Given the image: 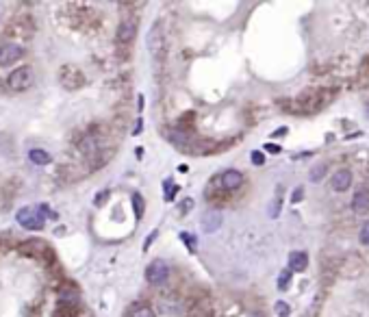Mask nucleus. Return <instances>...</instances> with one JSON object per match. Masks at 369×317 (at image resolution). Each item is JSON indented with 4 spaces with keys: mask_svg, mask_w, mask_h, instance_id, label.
<instances>
[{
    "mask_svg": "<svg viewBox=\"0 0 369 317\" xmlns=\"http://www.w3.org/2000/svg\"><path fill=\"white\" fill-rule=\"evenodd\" d=\"M29 158L35 163V165H48L50 163V155L46 150H41V148H33L29 152Z\"/></svg>",
    "mask_w": 369,
    "mask_h": 317,
    "instance_id": "nucleus-19",
    "label": "nucleus"
},
{
    "mask_svg": "<svg viewBox=\"0 0 369 317\" xmlns=\"http://www.w3.org/2000/svg\"><path fill=\"white\" fill-rule=\"evenodd\" d=\"M135 37H137V18H124L118 24V33H115L118 46H130Z\"/></svg>",
    "mask_w": 369,
    "mask_h": 317,
    "instance_id": "nucleus-7",
    "label": "nucleus"
},
{
    "mask_svg": "<svg viewBox=\"0 0 369 317\" xmlns=\"http://www.w3.org/2000/svg\"><path fill=\"white\" fill-rule=\"evenodd\" d=\"M191 207H193V200H191V198H185L183 204L178 207V213H180V215H187V211H189Z\"/></svg>",
    "mask_w": 369,
    "mask_h": 317,
    "instance_id": "nucleus-30",
    "label": "nucleus"
},
{
    "mask_svg": "<svg viewBox=\"0 0 369 317\" xmlns=\"http://www.w3.org/2000/svg\"><path fill=\"white\" fill-rule=\"evenodd\" d=\"M33 33H35V20L31 16H18L16 20H11L4 26V37H9V39L26 41L33 37Z\"/></svg>",
    "mask_w": 369,
    "mask_h": 317,
    "instance_id": "nucleus-2",
    "label": "nucleus"
},
{
    "mask_svg": "<svg viewBox=\"0 0 369 317\" xmlns=\"http://www.w3.org/2000/svg\"><path fill=\"white\" fill-rule=\"evenodd\" d=\"M167 276H170V267H167V263L161 259L152 261L146 267V281L150 282V285H163V282L167 281Z\"/></svg>",
    "mask_w": 369,
    "mask_h": 317,
    "instance_id": "nucleus-8",
    "label": "nucleus"
},
{
    "mask_svg": "<svg viewBox=\"0 0 369 317\" xmlns=\"http://www.w3.org/2000/svg\"><path fill=\"white\" fill-rule=\"evenodd\" d=\"M105 198H109V191H100V194L96 195V204H102L105 202Z\"/></svg>",
    "mask_w": 369,
    "mask_h": 317,
    "instance_id": "nucleus-33",
    "label": "nucleus"
},
{
    "mask_svg": "<svg viewBox=\"0 0 369 317\" xmlns=\"http://www.w3.org/2000/svg\"><path fill=\"white\" fill-rule=\"evenodd\" d=\"M263 148L267 152H272V155H278V152H280V146H276V143H265Z\"/></svg>",
    "mask_w": 369,
    "mask_h": 317,
    "instance_id": "nucleus-32",
    "label": "nucleus"
},
{
    "mask_svg": "<svg viewBox=\"0 0 369 317\" xmlns=\"http://www.w3.org/2000/svg\"><path fill=\"white\" fill-rule=\"evenodd\" d=\"M289 282H291V272H289V269H282V272H280V276H278V289H280V291H287Z\"/></svg>",
    "mask_w": 369,
    "mask_h": 317,
    "instance_id": "nucleus-23",
    "label": "nucleus"
},
{
    "mask_svg": "<svg viewBox=\"0 0 369 317\" xmlns=\"http://www.w3.org/2000/svg\"><path fill=\"white\" fill-rule=\"evenodd\" d=\"M352 211H354V215H358V217H363L369 213V187L367 185H361V187L354 191Z\"/></svg>",
    "mask_w": 369,
    "mask_h": 317,
    "instance_id": "nucleus-11",
    "label": "nucleus"
},
{
    "mask_svg": "<svg viewBox=\"0 0 369 317\" xmlns=\"http://www.w3.org/2000/svg\"><path fill=\"white\" fill-rule=\"evenodd\" d=\"M308 265V254L302 252V250H296V252L289 254V272H304Z\"/></svg>",
    "mask_w": 369,
    "mask_h": 317,
    "instance_id": "nucleus-14",
    "label": "nucleus"
},
{
    "mask_svg": "<svg viewBox=\"0 0 369 317\" xmlns=\"http://www.w3.org/2000/svg\"><path fill=\"white\" fill-rule=\"evenodd\" d=\"M280 209H282V187H278V195L274 198V207L269 209V215H272V217H278Z\"/></svg>",
    "mask_w": 369,
    "mask_h": 317,
    "instance_id": "nucleus-24",
    "label": "nucleus"
},
{
    "mask_svg": "<svg viewBox=\"0 0 369 317\" xmlns=\"http://www.w3.org/2000/svg\"><path fill=\"white\" fill-rule=\"evenodd\" d=\"M133 207H135V215L141 220V217H143V198L139 194L133 195Z\"/></svg>",
    "mask_w": 369,
    "mask_h": 317,
    "instance_id": "nucleus-26",
    "label": "nucleus"
},
{
    "mask_svg": "<svg viewBox=\"0 0 369 317\" xmlns=\"http://www.w3.org/2000/svg\"><path fill=\"white\" fill-rule=\"evenodd\" d=\"M59 83H61L63 89L76 91V89H81V87H85L87 78H85V74L81 72L78 65L65 63V65H61V70H59Z\"/></svg>",
    "mask_w": 369,
    "mask_h": 317,
    "instance_id": "nucleus-4",
    "label": "nucleus"
},
{
    "mask_svg": "<svg viewBox=\"0 0 369 317\" xmlns=\"http://www.w3.org/2000/svg\"><path fill=\"white\" fill-rule=\"evenodd\" d=\"M219 226H222V215H219L217 211L207 213V215H204V220H202V228H204V230H207V232L217 230Z\"/></svg>",
    "mask_w": 369,
    "mask_h": 317,
    "instance_id": "nucleus-17",
    "label": "nucleus"
},
{
    "mask_svg": "<svg viewBox=\"0 0 369 317\" xmlns=\"http://www.w3.org/2000/svg\"><path fill=\"white\" fill-rule=\"evenodd\" d=\"M326 172H328V165H326V163H317V165L308 172V180H311V183H321Z\"/></svg>",
    "mask_w": 369,
    "mask_h": 317,
    "instance_id": "nucleus-20",
    "label": "nucleus"
},
{
    "mask_svg": "<svg viewBox=\"0 0 369 317\" xmlns=\"http://www.w3.org/2000/svg\"><path fill=\"white\" fill-rule=\"evenodd\" d=\"M361 241H363L365 246H369V220L365 222V226L361 228Z\"/></svg>",
    "mask_w": 369,
    "mask_h": 317,
    "instance_id": "nucleus-31",
    "label": "nucleus"
},
{
    "mask_svg": "<svg viewBox=\"0 0 369 317\" xmlns=\"http://www.w3.org/2000/svg\"><path fill=\"white\" fill-rule=\"evenodd\" d=\"M176 128L183 130V133H193V128H195V111H185V113L178 118V122H176Z\"/></svg>",
    "mask_w": 369,
    "mask_h": 317,
    "instance_id": "nucleus-16",
    "label": "nucleus"
},
{
    "mask_svg": "<svg viewBox=\"0 0 369 317\" xmlns=\"http://www.w3.org/2000/svg\"><path fill=\"white\" fill-rule=\"evenodd\" d=\"M217 178H219V187L224 191H228V194L237 191L244 185V174H241L239 170H226L224 174H217Z\"/></svg>",
    "mask_w": 369,
    "mask_h": 317,
    "instance_id": "nucleus-9",
    "label": "nucleus"
},
{
    "mask_svg": "<svg viewBox=\"0 0 369 317\" xmlns=\"http://www.w3.org/2000/svg\"><path fill=\"white\" fill-rule=\"evenodd\" d=\"M187 317H215V304H213L211 298L204 296V298L195 300L193 304L189 306Z\"/></svg>",
    "mask_w": 369,
    "mask_h": 317,
    "instance_id": "nucleus-10",
    "label": "nucleus"
},
{
    "mask_svg": "<svg viewBox=\"0 0 369 317\" xmlns=\"http://www.w3.org/2000/svg\"><path fill=\"white\" fill-rule=\"evenodd\" d=\"M33 85H35V72H33L31 65H20L7 76V87L16 94L31 89Z\"/></svg>",
    "mask_w": 369,
    "mask_h": 317,
    "instance_id": "nucleus-3",
    "label": "nucleus"
},
{
    "mask_svg": "<svg viewBox=\"0 0 369 317\" xmlns=\"http://www.w3.org/2000/svg\"><path fill=\"white\" fill-rule=\"evenodd\" d=\"M289 313H291V309H289L287 302H276V315L278 317H289Z\"/></svg>",
    "mask_w": 369,
    "mask_h": 317,
    "instance_id": "nucleus-28",
    "label": "nucleus"
},
{
    "mask_svg": "<svg viewBox=\"0 0 369 317\" xmlns=\"http://www.w3.org/2000/svg\"><path fill=\"white\" fill-rule=\"evenodd\" d=\"M24 57L22 44H0V65H13Z\"/></svg>",
    "mask_w": 369,
    "mask_h": 317,
    "instance_id": "nucleus-12",
    "label": "nucleus"
},
{
    "mask_svg": "<svg viewBox=\"0 0 369 317\" xmlns=\"http://www.w3.org/2000/svg\"><path fill=\"white\" fill-rule=\"evenodd\" d=\"M358 85H365V83L369 81V57H365L361 63H358Z\"/></svg>",
    "mask_w": 369,
    "mask_h": 317,
    "instance_id": "nucleus-21",
    "label": "nucleus"
},
{
    "mask_svg": "<svg viewBox=\"0 0 369 317\" xmlns=\"http://www.w3.org/2000/svg\"><path fill=\"white\" fill-rule=\"evenodd\" d=\"M18 222L26 228V230H41L46 224V217L39 209H33V207H24L18 211Z\"/></svg>",
    "mask_w": 369,
    "mask_h": 317,
    "instance_id": "nucleus-6",
    "label": "nucleus"
},
{
    "mask_svg": "<svg viewBox=\"0 0 369 317\" xmlns=\"http://www.w3.org/2000/svg\"><path fill=\"white\" fill-rule=\"evenodd\" d=\"M141 126H143L141 118H137V122H135V130H133V135H139V133H141Z\"/></svg>",
    "mask_w": 369,
    "mask_h": 317,
    "instance_id": "nucleus-35",
    "label": "nucleus"
},
{
    "mask_svg": "<svg viewBox=\"0 0 369 317\" xmlns=\"http://www.w3.org/2000/svg\"><path fill=\"white\" fill-rule=\"evenodd\" d=\"M334 94H337V87H308L296 98L278 100V106L293 115H313L324 106H328L334 100Z\"/></svg>",
    "mask_w": 369,
    "mask_h": 317,
    "instance_id": "nucleus-1",
    "label": "nucleus"
},
{
    "mask_svg": "<svg viewBox=\"0 0 369 317\" xmlns=\"http://www.w3.org/2000/svg\"><path fill=\"white\" fill-rule=\"evenodd\" d=\"M367 111H369V100H367Z\"/></svg>",
    "mask_w": 369,
    "mask_h": 317,
    "instance_id": "nucleus-37",
    "label": "nucleus"
},
{
    "mask_svg": "<svg viewBox=\"0 0 369 317\" xmlns=\"http://www.w3.org/2000/svg\"><path fill=\"white\" fill-rule=\"evenodd\" d=\"M207 198H209V202H226V200H230V194L219 187H211V185H209Z\"/></svg>",
    "mask_w": 369,
    "mask_h": 317,
    "instance_id": "nucleus-18",
    "label": "nucleus"
},
{
    "mask_svg": "<svg viewBox=\"0 0 369 317\" xmlns=\"http://www.w3.org/2000/svg\"><path fill=\"white\" fill-rule=\"evenodd\" d=\"M180 239L185 241V246L189 248V252H195V248H198V239H195L193 235H189V232H180Z\"/></svg>",
    "mask_w": 369,
    "mask_h": 317,
    "instance_id": "nucleus-25",
    "label": "nucleus"
},
{
    "mask_svg": "<svg viewBox=\"0 0 369 317\" xmlns=\"http://www.w3.org/2000/svg\"><path fill=\"white\" fill-rule=\"evenodd\" d=\"M130 317H157V315H154V311L150 309V306L139 304V306H135V309L130 311Z\"/></svg>",
    "mask_w": 369,
    "mask_h": 317,
    "instance_id": "nucleus-22",
    "label": "nucleus"
},
{
    "mask_svg": "<svg viewBox=\"0 0 369 317\" xmlns=\"http://www.w3.org/2000/svg\"><path fill=\"white\" fill-rule=\"evenodd\" d=\"M157 235H158L157 230H154V232H150V237H148V239H146V250L150 248V244H152V241H154V237H157Z\"/></svg>",
    "mask_w": 369,
    "mask_h": 317,
    "instance_id": "nucleus-36",
    "label": "nucleus"
},
{
    "mask_svg": "<svg viewBox=\"0 0 369 317\" xmlns=\"http://www.w3.org/2000/svg\"><path fill=\"white\" fill-rule=\"evenodd\" d=\"M354 161H356L358 165H363V167H369V152H367V150L354 152Z\"/></svg>",
    "mask_w": 369,
    "mask_h": 317,
    "instance_id": "nucleus-27",
    "label": "nucleus"
},
{
    "mask_svg": "<svg viewBox=\"0 0 369 317\" xmlns=\"http://www.w3.org/2000/svg\"><path fill=\"white\" fill-rule=\"evenodd\" d=\"M76 315H78V304L68 300H59L57 309L53 313V317H76Z\"/></svg>",
    "mask_w": 369,
    "mask_h": 317,
    "instance_id": "nucleus-15",
    "label": "nucleus"
},
{
    "mask_svg": "<svg viewBox=\"0 0 369 317\" xmlns=\"http://www.w3.org/2000/svg\"><path fill=\"white\" fill-rule=\"evenodd\" d=\"M302 194H304V189H302V187H298L296 191H293V202H300V200H302Z\"/></svg>",
    "mask_w": 369,
    "mask_h": 317,
    "instance_id": "nucleus-34",
    "label": "nucleus"
},
{
    "mask_svg": "<svg viewBox=\"0 0 369 317\" xmlns=\"http://www.w3.org/2000/svg\"><path fill=\"white\" fill-rule=\"evenodd\" d=\"M148 50L152 53L154 61L158 63H165V57H167V39H165V31H163V26L154 24L150 33H148Z\"/></svg>",
    "mask_w": 369,
    "mask_h": 317,
    "instance_id": "nucleus-5",
    "label": "nucleus"
},
{
    "mask_svg": "<svg viewBox=\"0 0 369 317\" xmlns=\"http://www.w3.org/2000/svg\"><path fill=\"white\" fill-rule=\"evenodd\" d=\"M350 185H352V172L350 170H339L333 174V180H330V187H333V191H345L350 189Z\"/></svg>",
    "mask_w": 369,
    "mask_h": 317,
    "instance_id": "nucleus-13",
    "label": "nucleus"
},
{
    "mask_svg": "<svg viewBox=\"0 0 369 317\" xmlns=\"http://www.w3.org/2000/svg\"><path fill=\"white\" fill-rule=\"evenodd\" d=\"M250 158H252V163H254V165H265V155L261 150H254Z\"/></svg>",
    "mask_w": 369,
    "mask_h": 317,
    "instance_id": "nucleus-29",
    "label": "nucleus"
}]
</instances>
